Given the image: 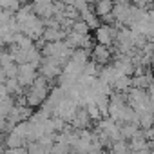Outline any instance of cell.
<instances>
[{"label":"cell","mask_w":154,"mask_h":154,"mask_svg":"<svg viewBox=\"0 0 154 154\" xmlns=\"http://www.w3.org/2000/svg\"><path fill=\"white\" fill-rule=\"evenodd\" d=\"M17 44H18V47H22V49H31V47L36 45V44H35V38H31V36H27V35H24V33H20Z\"/></svg>","instance_id":"cell-9"},{"label":"cell","mask_w":154,"mask_h":154,"mask_svg":"<svg viewBox=\"0 0 154 154\" xmlns=\"http://www.w3.org/2000/svg\"><path fill=\"white\" fill-rule=\"evenodd\" d=\"M131 87H132V76H129V74H120L118 78L112 82V89H114V91H123V93H127Z\"/></svg>","instance_id":"cell-5"},{"label":"cell","mask_w":154,"mask_h":154,"mask_svg":"<svg viewBox=\"0 0 154 154\" xmlns=\"http://www.w3.org/2000/svg\"><path fill=\"white\" fill-rule=\"evenodd\" d=\"M38 72L44 74L45 78H49V80H56V78H60V74L63 72V65L54 56H44V60H42V63L38 67Z\"/></svg>","instance_id":"cell-1"},{"label":"cell","mask_w":154,"mask_h":154,"mask_svg":"<svg viewBox=\"0 0 154 154\" xmlns=\"http://www.w3.org/2000/svg\"><path fill=\"white\" fill-rule=\"evenodd\" d=\"M114 56V53H112V47L111 45H103V44H98L96 42V45L93 47V51H91V58L94 60V62H98L100 65H107L109 62H111V58Z\"/></svg>","instance_id":"cell-2"},{"label":"cell","mask_w":154,"mask_h":154,"mask_svg":"<svg viewBox=\"0 0 154 154\" xmlns=\"http://www.w3.org/2000/svg\"><path fill=\"white\" fill-rule=\"evenodd\" d=\"M35 13L44 20V18H51L54 17V9H53V2H33Z\"/></svg>","instance_id":"cell-4"},{"label":"cell","mask_w":154,"mask_h":154,"mask_svg":"<svg viewBox=\"0 0 154 154\" xmlns=\"http://www.w3.org/2000/svg\"><path fill=\"white\" fill-rule=\"evenodd\" d=\"M91 122H93V118H91L87 107H78V111H76L71 123L74 125V129H87L91 125Z\"/></svg>","instance_id":"cell-3"},{"label":"cell","mask_w":154,"mask_h":154,"mask_svg":"<svg viewBox=\"0 0 154 154\" xmlns=\"http://www.w3.org/2000/svg\"><path fill=\"white\" fill-rule=\"evenodd\" d=\"M112 8H114V0H98L94 11L98 13V17H103L107 13H112Z\"/></svg>","instance_id":"cell-7"},{"label":"cell","mask_w":154,"mask_h":154,"mask_svg":"<svg viewBox=\"0 0 154 154\" xmlns=\"http://www.w3.org/2000/svg\"><path fill=\"white\" fill-rule=\"evenodd\" d=\"M120 125H122V136H123L125 140L134 138L136 132L141 129V125H140L138 122H127V123H120Z\"/></svg>","instance_id":"cell-6"},{"label":"cell","mask_w":154,"mask_h":154,"mask_svg":"<svg viewBox=\"0 0 154 154\" xmlns=\"http://www.w3.org/2000/svg\"><path fill=\"white\" fill-rule=\"evenodd\" d=\"M91 29H93V27H91L84 18H78V20L74 22V26H72V31L82 33V35H89V33H91Z\"/></svg>","instance_id":"cell-8"}]
</instances>
